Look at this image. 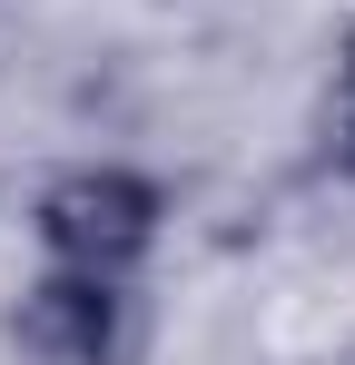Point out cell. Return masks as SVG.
Segmentation results:
<instances>
[{"label": "cell", "instance_id": "7a4b0ae2", "mask_svg": "<svg viewBox=\"0 0 355 365\" xmlns=\"http://www.w3.org/2000/svg\"><path fill=\"white\" fill-rule=\"evenodd\" d=\"M20 346L40 365H118L128 346V297L118 277H89V267H59L20 297Z\"/></svg>", "mask_w": 355, "mask_h": 365}, {"label": "cell", "instance_id": "3957f363", "mask_svg": "<svg viewBox=\"0 0 355 365\" xmlns=\"http://www.w3.org/2000/svg\"><path fill=\"white\" fill-rule=\"evenodd\" d=\"M336 158H346V168H355V119H346V138H336Z\"/></svg>", "mask_w": 355, "mask_h": 365}, {"label": "cell", "instance_id": "277c9868", "mask_svg": "<svg viewBox=\"0 0 355 365\" xmlns=\"http://www.w3.org/2000/svg\"><path fill=\"white\" fill-rule=\"evenodd\" d=\"M346 60H355V50H346Z\"/></svg>", "mask_w": 355, "mask_h": 365}, {"label": "cell", "instance_id": "6da1fadb", "mask_svg": "<svg viewBox=\"0 0 355 365\" xmlns=\"http://www.w3.org/2000/svg\"><path fill=\"white\" fill-rule=\"evenodd\" d=\"M40 237H50L59 267L118 277V267H138L148 237H158V187L128 178V168H69V178L40 197Z\"/></svg>", "mask_w": 355, "mask_h": 365}]
</instances>
